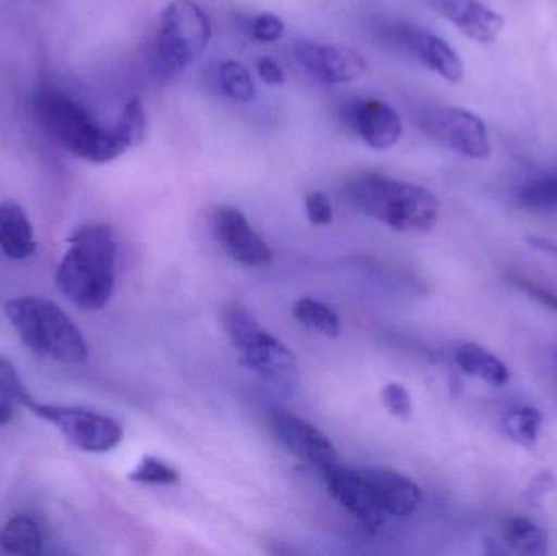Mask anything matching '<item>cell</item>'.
Returning a JSON list of instances; mask_svg holds the SVG:
<instances>
[{
	"label": "cell",
	"instance_id": "7",
	"mask_svg": "<svg viewBox=\"0 0 557 556\" xmlns=\"http://www.w3.org/2000/svg\"><path fill=\"white\" fill-rule=\"evenodd\" d=\"M425 136L467 159H487L491 149L486 124L476 114L458 107H431L414 114Z\"/></svg>",
	"mask_w": 557,
	"mask_h": 556
},
{
	"label": "cell",
	"instance_id": "5",
	"mask_svg": "<svg viewBox=\"0 0 557 556\" xmlns=\"http://www.w3.org/2000/svg\"><path fill=\"white\" fill-rule=\"evenodd\" d=\"M224 326L244 366L281 388H294L298 382V366L294 353L267 332L240 304L224 310Z\"/></svg>",
	"mask_w": 557,
	"mask_h": 556
},
{
	"label": "cell",
	"instance_id": "31",
	"mask_svg": "<svg viewBox=\"0 0 557 556\" xmlns=\"http://www.w3.org/2000/svg\"><path fill=\"white\" fill-rule=\"evenodd\" d=\"M257 67L261 81L267 82L268 85L278 87V85L284 84V71H282L281 65H278L273 58H268V55H264V58L258 59Z\"/></svg>",
	"mask_w": 557,
	"mask_h": 556
},
{
	"label": "cell",
	"instance_id": "9",
	"mask_svg": "<svg viewBox=\"0 0 557 556\" xmlns=\"http://www.w3.org/2000/svg\"><path fill=\"white\" fill-rule=\"evenodd\" d=\"M270 421L278 443L308 466L314 467L321 473L337 466L336 447L313 424L281 408L271 413Z\"/></svg>",
	"mask_w": 557,
	"mask_h": 556
},
{
	"label": "cell",
	"instance_id": "19",
	"mask_svg": "<svg viewBox=\"0 0 557 556\" xmlns=\"http://www.w3.org/2000/svg\"><path fill=\"white\" fill-rule=\"evenodd\" d=\"M500 534L507 547L517 555L542 556L548 554L549 535L536 522L523 516H507L500 522Z\"/></svg>",
	"mask_w": 557,
	"mask_h": 556
},
{
	"label": "cell",
	"instance_id": "20",
	"mask_svg": "<svg viewBox=\"0 0 557 556\" xmlns=\"http://www.w3.org/2000/svg\"><path fill=\"white\" fill-rule=\"evenodd\" d=\"M0 548L9 555L41 554L42 532L28 516H15L0 529Z\"/></svg>",
	"mask_w": 557,
	"mask_h": 556
},
{
	"label": "cell",
	"instance_id": "10",
	"mask_svg": "<svg viewBox=\"0 0 557 556\" xmlns=\"http://www.w3.org/2000/svg\"><path fill=\"white\" fill-rule=\"evenodd\" d=\"M212 227L221 247L244 267H268L273 261V250L251 227L247 215L234 206H222L212 215Z\"/></svg>",
	"mask_w": 557,
	"mask_h": 556
},
{
	"label": "cell",
	"instance_id": "13",
	"mask_svg": "<svg viewBox=\"0 0 557 556\" xmlns=\"http://www.w3.org/2000/svg\"><path fill=\"white\" fill-rule=\"evenodd\" d=\"M396 42L418 59L429 71L451 84L463 81V61L448 42L421 26L405 25L396 29Z\"/></svg>",
	"mask_w": 557,
	"mask_h": 556
},
{
	"label": "cell",
	"instance_id": "24",
	"mask_svg": "<svg viewBox=\"0 0 557 556\" xmlns=\"http://www.w3.org/2000/svg\"><path fill=\"white\" fill-rule=\"evenodd\" d=\"M542 411L532 407L517 408L506 417V430L509 436L522 446H535L542 430Z\"/></svg>",
	"mask_w": 557,
	"mask_h": 556
},
{
	"label": "cell",
	"instance_id": "23",
	"mask_svg": "<svg viewBox=\"0 0 557 556\" xmlns=\"http://www.w3.org/2000/svg\"><path fill=\"white\" fill-rule=\"evenodd\" d=\"M523 208L536 212H557V172L527 183L519 191Z\"/></svg>",
	"mask_w": 557,
	"mask_h": 556
},
{
	"label": "cell",
	"instance_id": "14",
	"mask_svg": "<svg viewBox=\"0 0 557 556\" xmlns=\"http://www.w3.org/2000/svg\"><path fill=\"white\" fill-rule=\"evenodd\" d=\"M349 116L354 129L370 149L382 152L393 149L401 140V118L398 111L385 101L376 98L357 101Z\"/></svg>",
	"mask_w": 557,
	"mask_h": 556
},
{
	"label": "cell",
	"instance_id": "28",
	"mask_svg": "<svg viewBox=\"0 0 557 556\" xmlns=\"http://www.w3.org/2000/svg\"><path fill=\"white\" fill-rule=\"evenodd\" d=\"M284 33L285 25L281 16L271 12L260 13L251 23V35L261 42H276Z\"/></svg>",
	"mask_w": 557,
	"mask_h": 556
},
{
	"label": "cell",
	"instance_id": "6",
	"mask_svg": "<svg viewBox=\"0 0 557 556\" xmlns=\"http://www.w3.org/2000/svg\"><path fill=\"white\" fill-rule=\"evenodd\" d=\"M211 20L195 0H173L160 16L156 54L165 74L176 75L191 65L211 42Z\"/></svg>",
	"mask_w": 557,
	"mask_h": 556
},
{
	"label": "cell",
	"instance_id": "18",
	"mask_svg": "<svg viewBox=\"0 0 557 556\" xmlns=\"http://www.w3.org/2000/svg\"><path fill=\"white\" fill-rule=\"evenodd\" d=\"M455 362L465 374L481 379L494 387L509 382V369L493 353L476 343H465L455 351Z\"/></svg>",
	"mask_w": 557,
	"mask_h": 556
},
{
	"label": "cell",
	"instance_id": "26",
	"mask_svg": "<svg viewBox=\"0 0 557 556\" xmlns=\"http://www.w3.org/2000/svg\"><path fill=\"white\" fill-rule=\"evenodd\" d=\"M0 397L5 398V400L18 401L25 407H28L35 400L26 391L15 366L3 356H0Z\"/></svg>",
	"mask_w": 557,
	"mask_h": 556
},
{
	"label": "cell",
	"instance_id": "27",
	"mask_svg": "<svg viewBox=\"0 0 557 556\" xmlns=\"http://www.w3.org/2000/svg\"><path fill=\"white\" fill-rule=\"evenodd\" d=\"M383 404H385L386 410L393 415V417L399 418V420H409L412 413V401L409 392L403 387L401 384L386 385L383 388Z\"/></svg>",
	"mask_w": 557,
	"mask_h": 556
},
{
	"label": "cell",
	"instance_id": "30",
	"mask_svg": "<svg viewBox=\"0 0 557 556\" xmlns=\"http://www.w3.org/2000/svg\"><path fill=\"white\" fill-rule=\"evenodd\" d=\"M510 284L519 287L523 293L529 294L532 299L536 302L543 304V306L549 307V309L557 312V294L552 291L545 289V287L539 286L535 281L529 280V277L522 276V274H509Z\"/></svg>",
	"mask_w": 557,
	"mask_h": 556
},
{
	"label": "cell",
	"instance_id": "16",
	"mask_svg": "<svg viewBox=\"0 0 557 556\" xmlns=\"http://www.w3.org/2000/svg\"><path fill=\"white\" fill-rule=\"evenodd\" d=\"M362 472L386 516L406 518L421 506V489L408 477L388 469H367Z\"/></svg>",
	"mask_w": 557,
	"mask_h": 556
},
{
	"label": "cell",
	"instance_id": "17",
	"mask_svg": "<svg viewBox=\"0 0 557 556\" xmlns=\"http://www.w3.org/2000/svg\"><path fill=\"white\" fill-rule=\"evenodd\" d=\"M0 250L12 260H25L36 250L32 222L15 201L0 202Z\"/></svg>",
	"mask_w": 557,
	"mask_h": 556
},
{
	"label": "cell",
	"instance_id": "21",
	"mask_svg": "<svg viewBox=\"0 0 557 556\" xmlns=\"http://www.w3.org/2000/svg\"><path fill=\"white\" fill-rule=\"evenodd\" d=\"M294 317L305 326H310L330 338L339 336V317L320 300L310 299V297L297 300L294 306Z\"/></svg>",
	"mask_w": 557,
	"mask_h": 556
},
{
	"label": "cell",
	"instance_id": "33",
	"mask_svg": "<svg viewBox=\"0 0 557 556\" xmlns=\"http://www.w3.org/2000/svg\"><path fill=\"white\" fill-rule=\"evenodd\" d=\"M532 489L533 492H530L532 495H540V493H545L546 490L556 489L555 477L549 475L548 472H543L542 475L535 477Z\"/></svg>",
	"mask_w": 557,
	"mask_h": 556
},
{
	"label": "cell",
	"instance_id": "4",
	"mask_svg": "<svg viewBox=\"0 0 557 556\" xmlns=\"http://www.w3.org/2000/svg\"><path fill=\"white\" fill-rule=\"evenodd\" d=\"M3 310L22 342L36 355L67 365L87 361L84 335L58 304L45 297L23 296L9 300Z\"/></svg>",
	"mask_w": 557,
	"mask_h": 556
},
{
	"label": "cell",
	"instance_id": "32",
	"mask_svg": "<svg viewBox=\"0 0 557 556\" xmlns=\"http://www.w3.org/2000/svg\"><path fill=\"white\" fill-rule=\"evenodd\" d=\"M530 247L535 248L536 251H542V254L549 255L555 261L557 267V244L556 242L549 240V238L545 237H535V235H530L527 238Z\"/></svg>",
	"mask_w": 557,
	"mask_h": 556
},
{
	"label": "cell",
	"instance_id": "11",
	"mask_svg": "<svg viewBox=\"0 0 557 556\" xmlns=\"http://www.w3.org/2000/svg\"><path fill=\"white\" fill-rule=\"evenodd\" d=\"M298 64L326 84H349L367 72L366 58L356 49L343 45L300 41L294 46Z\"/></svg>",
	"mask_w": 557,
	"mask_h": 556
},
{
	"label": "cell",
	"instance_id": "34",
	"mask_svg": "<svg viewBox=\"0 0 557 556\" xmlns=\"http://www.w3.org/2000/svg\"><path fill=\"white\" fill-rule=\"evenodd\" d=\"M12 420V408L5 401H0V427Z\"/></svg>",
	"mask_w": 557,
	"mask_h": 556
},
{
	"label": "cell",
	"instance_id": "25",
	"mask_svg": "<svg viewBox=\"0 0 557 556\" xmlns=\"http://www.w3.org/2000/svg\"><path fill=\"white\" fill-rule=\"evenodd\" d=\"M178 470L157 457L146 456L139 466L129 473V480L146 485H176L180 483Z\"/></svg>",
	"mask_w": 557,
	"mask_h": 556
},
{
	"label": "cell",
	"instance_id": "29",
	"mask_svg": "<svg viewBox=\"0 0 557 556\" xmlns=\"http://www.w3.org/2000/svg\"><path fill=\"white\" fill-rule=\"evenodd\" d=\"M308 221L313 225H327L333 221V206L323 191H313L305 198Z\"/></svg>",
	"mask_w": 557,
	"mask_h": 556
},
{
	"label": "cell",
	"instance_id": "22",
	"mask_svg": "<svg viewBox=\"0 0 557 556\" xmlns=\"http://www.w3.org/2000/svg\"><path fill=\"white\" fill-rule=\"evenodd\" d=\"M219 81L225 97L240 103H248L257 95V85L247 65L238 61L222 62L219 69Z\"/></svg>",
	"mask_w": 557,
	"mask_h": 556
},
{
	"label": "cell",
	"instance_id": "3",
	"mask_svg": "<svg viewBox=\"0 0 557 556\" xmlns=\"http://www.w3.org/2000/svg\"><path fill=\"white\" fill-rule=\"evenodd\" d=\"M347 199L357 211L398 232L431 231L437 224L441 205L424 186L382 173H362L347 183Z\"/></svg>",
	"mask_w": 557,
	"mask_h": 556
},
{
	"label": "cell",
	"instance_id": "12",
	"mask_svg": "<svg viewBox=\"0 0 557 556\" xmlns=\"http://www.w3.org/2000/svg\"><path fill=\"white\" fill-rule=\"evenodd\" d=\"M330 495L359 519L366 528L376 529L383 524L386 515L380 508L362 470L344 469L339 464L323 473Z\"/></svg>",
	"mask_w": 557,
	"mask_h": 556
},
{
	"label": "cell",
	"instance_id": "15",
	"mask_svg": "<svg viewBox=\"0 0 557 556\" xmlns=\"http://www.w3.org/2000/svg\"><path fill=\"white\" fill-rule=\"evenodd\" d=\"M435 9L473 41L487 45L496 41L506 20L481 0H434Z\"/></svg>",
	"mask_w": 557,
	"mask_h": 556
},
{
	"label": "cell",
	"instance_id": "8",
	"mask_svg": "<svg viewBox=\"0 0 557 556\" xmlns=\"http://www.w3.org/2000/svg\"><path fill=\"white\" fill-rule=\"evenodd\" d=\"M36 417L54 424L75 447L85 453H110L123 441V428L113 418L85 408L61 407V405H28Z\"/></svg>",
	"mask_w": 557,
	"mask_h": 556
},
{
	"label": "cell",
	"instance_id": "2",
	"mask_svg": "<svg viewBox=\"0 0 557 556\" xmlns=\"http://www.w3.org/2000/svg\"><path fill=\"white\" fill-rule=\"evenodd\" d=\"M55 273L59 291L82 310L103 309L114 289L116 242L107 224H87L69 237Z\"/></svg>",
	"mask_w": 557,
	"mask_h": 556
},
{
	"label": "cell",
	"instance_id": "1",
	"mask_svg": "<svg viewBox=\"0 0 557 556\" xmlns=\"http://www.w3.org/2000/svg\"><path fill=\"white\" fill-rule=\"evenodd\" d=\"M38 114L45 129L65 150L97 165L113 162L146 137L147 116L139 98L127 101L113 126L98 123L84 104L55 90L38 95Z\"/></svg>",
	"mask_w": 557,
	"mask_h": 556
},
{
	"label": "cell",
	"instance_id": "35",
	"mask_svg": "<svg viewBox=\"0 0 557 556\" xmlns=\"http://www.w3.org/2000/svg\"><path fill=\"white\" fill-rule=\"evenodd\" d=\"M556 359H557V351H556Z\"/></svg>",
	"mask_w": 557,
	"mask_h": 556
}]
</instances>
